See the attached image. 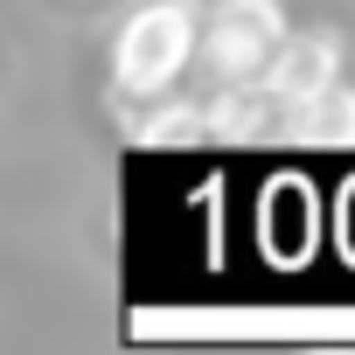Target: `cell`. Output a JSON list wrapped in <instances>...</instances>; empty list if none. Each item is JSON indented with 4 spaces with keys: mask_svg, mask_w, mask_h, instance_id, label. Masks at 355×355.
Segmentation results:
<instances>
[{
    "mask_svg": "<svg viewBox=\"0 0 355 355\" xmlns=\"http://www.w3.org/2000/svg\"><path fill=\"white\" fill-rule=\"evenodd\" d=\"M272 139H293V146H355V84L327 77L320 91L279 105Z\"/></svg>",
    "mask_w": 355,
    "mask_h": 355,
    "instance_id": "4",
    "label": "cell"
},
{
    "mask_svg": "<svg viewBox=\"0 0 355 355\" xmlns=\"http://www.w3.org/2000/svg\"><path fill=\"white\" fill-rule=\"evenodd\" d=\"M327 77H341V42L327 35V28H306V35H279L272 42V56L258 63V91H265V105H272V119H279V105H293V98H306V91H320Z\"/></svg>",
    "mask_w": 355,
    "mask_h": 355,
    "instance_id": "3",
    "label": "cell"
},
{
    "mask_svg": "<svg viewBox=\"0 0 355 355\" xmlns=\"http://www.w3.org/2000/svg\"><path fill=\"white\" fill-rule=\"evenodd\" d=\"M132 139L139 146H196V139H209V119H202V105H160V98H146V112L132 119Z\"/></svg>",
    "mask_w": 355,
    "mask_h": 355,
    "instance_id": "5",
    "label": "cell"
},
{
    "mask_svg": "<svg viewBox=\"0 0 355 355\" xmlns=\"http://www.w3.org/2000/svg\"><path fill=\"white\" fill-rule=\"evenodd\" d=\"M196 0H146L119 21L112 42V77L125 98H167L196 63Z\"/></svg>",
    "mask_w": 355,
    "mask_h": 355,
    "instance_id": "1",
    "label": "cell"
},
{
    "mask_svg": "<svg viewBox=\"0 0 355 355\" xmlns=\"http://www.w3.org/2000/svg\"><path fill=\"white\" fill-rule=\"evenodd\" d=\"M279 35H286V8L279 0H216L209 15H196V56L223 84L258 77V63L272 56Z\"/></svg>",
    "mask_w": 355,
    "mask_h": 355,
    "instance_id": "2",
    "label": "cell"
}]
</instances>
